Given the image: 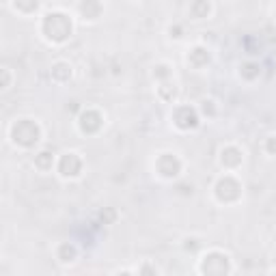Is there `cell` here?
Instances as JSON below:
<instances>
[{
  "label": "cell",
  "instance_id": "obj_1",
  "mask_svg": "<svg viewBox=\"0 0 276 276\" xmlns=\"http://www.w3.org/2000/svg\"><path fill=\"white\" fill-rule=\"evenodd\" d=\"M43 32L52 41H65L71 35V20L65 13H50L43 20Z\"/></svg>",
  "mask_w": 276,
  "mask_h": 276
},
{
  "label": "cell",
  "instance_id": "obj_2",
  "mask_svg": "<svg viewBox=\"0 0 276 276\" xmlns=\"http://www.w3.org/2000/svg\"><path fill=\"white\" fill-rule=\"evenodd\" d=\"M13 140L22 147H32L39 140V125L31 119H22L13 125Z\"/></svg>",
  "mask_w": 276,
  "mask_h": 276
},
{
  "label": "cell",
  "instance_id": "obj_3",
  "mask_svg": "<svg viewBox=\"0 0 276 276\" xmlns=\"http://www.w3.org/2000/svg\"><path fill=\"white\" fill-rule=\"evenodd\" d=\"M229 257L220 255V252H210L205 259L201 261V272L205 274H224L229 272Z\"/></svg>",
  "mask_w": 276,
  "mask_h": 276
},
{
  "label": "cell",
  "instance_id": "obj_4",
  "mask_svg": "<svg viewBox=\"0 0 276 276\" xmlns=\"http://www.w3.org/2000/svg\"><path fill=\"white\" fill-rule=\"evenodd\" d=\"M216 196L224 203H231V201H238L240 199V184L235 182L233 177H222L220 182L216 184Z\"/></svg>",
  "mask_w": 276,
  "mask_h": 276
},
{
  "label": "cell",
  "instance_id": "obj_5",
  "mask_svg": "<svg viewBox=\"0 0 276 276\" xmlns=\"http://www.w3.org/2000/svg\"><path fill=\"white\" fill-rule=\"evenodd\" d=\"M80 168H82V162L78 153H65L59 162V171L63 177H76L80 175Z\"/></svg>",
  "mask_w": 276,
  "mask_h": 276
},
{
  "label": "cell",
  "instance_id": "obj_6",
  "mask_svg": "<svg viewBox=\"0 0 276 276\" xmlns=\"http://www.w3.org/2000/svg\"><path fill=\"white\" fill-rule=\"evenodd\" d=\"M157 171H160L162 177H175L182 171V164L173 153H162L160 160H157Z\"/></svg>",
  "mask_w": 276,
  "mask_h": 276
},
{
  "label": "cell",
  "instance_id": "obj_7",
  "mask_svg": "<svg viewBox=\"0 0 276 276\" xmlns=\"http://www.w3.org/2000/svg\"><path fill=\"white\" fill-rule=\"evenodd\" d=\"M175 123L182 129H192L199 125V117H196V110L190 108V106H182V108L175 110Z\"/></svg>",
  "mask_w": 276,
  "mask_h": 276
},
{
  "label": "cell",
  "instance_id": "obj_8",
  "mask_svg": "<svg viewBox=\"0 0 276 276\" xmlns=\"http://www.w3.org/2000/svg\"><path fill=\"white\" fill-rule=\"evenodd\" d=\"M80 127H82L84 134L97 132V129L101 127V117H99V112H95V110L82 112V117H80Z\"/></svg>",
  "mask_w": 276,
  "mask_h": 276
},
{
  "label": "cell",
  "instance_id": "obj_9",
  "mask_svg": "<svg viewBox=\"0 0 276 276\" xmlns=\"http://www.w3.org/2000/svg\"><path fill=\"white\" fill-rule=\"evenodd\" d=\"M80 11H82L84 20H97L101 13V4H99V0H82Z\"/></svg>",
  "mask_w": 276,
  "mask_h": 276
},
{
  "label": "cell",
  "instance_id": "obj_10",
  "mask_svg": "<svg viewBox=\"0 0 276 276\" xmlns=\"http://www.w3.org/2000/svg\"><path fill=\"white\" fill-rule=\"evenodd\" d=\"M222 164L224 166H229V168H235V166H240L242 164V153L235 147H227V149H222Z\"/></svg>",
  "mask_w": 276,
  "mask_h": 276
},
{
  "label": "cell",
  "instance_id": "obj_11",
  "mask_svg": "<svg viewBox=\"0 0 276 276\" xmlns=\"http://www.w3.org/2000/svg\"><path fill=\"white\" fill-rule=\"evenodd\" d=\"M188 63L192 67L207 65V63H210V52H207L205 48H194L192 52H190V56H188Z\"/></svg>",
  "mask_w": 276,
  "mask_h": 276
},
{
  "label": "cell",
  "instance_id": "obj_12",
  "mask_svg": "<svg viewBox=\"0 0 276 276\" xmlns=\"http://www.w3.org/2000/svg\"><path fill=\"white\" fill-rule=\"evenodd\" d=\"M52 76L56 78V80H69V76H71V67L69 65H65V63H56L52 67Z\"/></svg>",
  "mask_w": 276,
  "mask_h": 276
},
{
  "label": "cell",
  "instance_id": "obj_13",
  "mask_svg": "<svg viewBox=\"0 0 276 276\" xmlns=\"http://www.w3.org/2000/svg\"><path fill=\"white\" fill-rule=\"evenodd\" d=\"M207 13H210V2H207V0H194L192 2L194 18H207Z\"/></svg>",
  "mask_w": 276,
  "mask_h": 276
},
{
  "label": "cell",
  "instance_id": "obj_14",
  "mask_svg": "<svg viewBox=\"0 0 276 276\" xmlns=\"http://www.w3.org/2000/svg\"><path fill=\"white\" fill-rule=\"evenodd\" d=\"M59 259H61L63 263H71V261L76 259V248H74L71 244H63V246L59 248Z\"/></svg>",
  "mask_w": 276,
  "mask_h": 276
},
{
  "label": "cell",
  "instance_id": "obj_15",
  "mask_svg": "<svg viewBox=\"0 0 276 276\" xmlns=\"http://www.w3.org/2000/svg\"><path fill=\"white\" fill-rule=\"evenodd\" d=\"M35 166L37 168H43V171H48V168H52V155L48 153V151H43V153H39L35 157Z\"/></svg>",
  "mask_w": 276,
  "mask_h": 276
},
{
  "label": "cell",
  "instance_id": "obj_16",
  "mask_svg": "<svg viewBox=\"0 0 276 276\" xmlns=\"http://www.w3.org/2000/svg\"><path fill=\"white\" fill-rule=\"evenodd\" d=\"M15 7L22 9L24 13H31V11H35L39 7V0H15Z\"/></svg>",
  "mask_w": 276,
  "mask_h": 276
},
{
  "label": "cell",
  "instance_id": "obj_17",
  "mask_svg": "<svg viewBox=\"0 0 276 276\" xmlns=\"http://www.w3.org/2000/svg\"><path fill=\"white\" fill-rule=\"evenodd\" d=\"M242 76H244V78H248V80H252V78H257V76H259V65H252V63L244 65V67H242Z\"/></svg>",
  "mask_w": 276,
  "mask_h": 276
},
{
  "label": "cell",
  "instance_id": "obj_18",
  "mask_svg": "<svg viewBox=\"0 0 276 276\" xmlns=\"http://www.w3.org/2000/svg\"><path fill=\"white\" fill-rule=\"evenodd\" d=\"M266 149L270 151V153H276V136H270V138H268Z\"/></svg>",
  "mask_w": 276,
  "mask_h": 276
},
{
  "label": "cell",
  "instance_id": "obj_19",
  "mask_svg": "<svg viewBox=\"0 0 276 276\" xmlns=\"http://www.w3.org/2000/svg\"><path fill=\"white\" fill-rule=\"evenodd\" d=\"M155 76H157V78H166V76H168V67H166V65L155 67Z\"/></svg>",
  "mask_w": 276,
  "mask_h": 276
}]
</instances>
